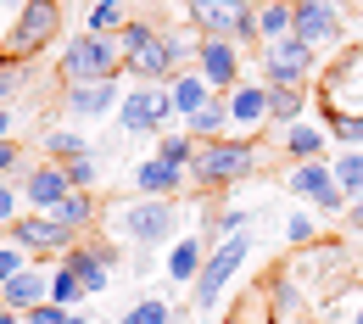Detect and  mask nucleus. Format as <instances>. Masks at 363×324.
Listing matches in <instances>:
<instances>
[{"mask_svg":"<svg viewBox=\"0 0 363 324\" xmlns=\"http://www.w3.org/2000/svg\"><path fill=\"white\" fill-rule=\"evenodd\" d=\"M101 224L129 240V246H162V240H179V201L174 196H123V201H106L101 207Z\"/></svg>","mask_w":363,"mask_h":324,"instance_id":"obj_1","label":"nucleus"},{"mask_svg":"<svg viewBox=\"0 0 363 324\" xmlns=\"http://www.w3.org/2000/svg\"><path fill=\"white\" fill-rule=\"evenodd\" d=\"M56 73L62 84H106L123 73V50H118V34H73L62 56H56Z\"/></svg>","mask_w":363,"mask_h":324,"instance_id":"obj_2","label":"nucleus"},{"mask_svg":"<svg viewBox=\"0 0 363 324\" xmlns=\"http://www.w3.org/2000/svg\"><path fill=\"white\" fill-rule=\"evenodd\" d=\"M257 168V140H207L201 151H196V162H190V185H201V190H224L235 185V179H246Z\"/></svg>","mask_w":363,"mask_h":324,"instance_id":"obj_3","label":"nucleus"},{"mask_svg":"<svg viewBox=\"0 0 363 324\" xmlns=\"http://www.w3.org/2000/svg\"><path fill=\"white\" fill-rule=\"evenodd\" d=\"M184 17L196 28V40H235V45L257 40V6L252 0H184Z\"/></svg>","mask_w":363,"mask_h":324,"instance_id":"obj_4","label":"nucleus"},{"mask_svg":"<svg viewBox=\"0 0 363 324\" xmlns=\"http://www.w3.org/2000/svg\"><path fill=\"white\" fill-rule=\"evenodd\" d=\"M318 106H324V123L335 118H363V50H347L324 67L318 79Z\"/></svg>","mask_w":363,"mask_h":324,"instance_id":"obj_5","label":"nucleus"},{"mask_svg":"<svg viewBox=\"0 0 363 324\" xmlns=\"http://www.w3.org/2000/svg\"><path fill=\"white\" fill-rule=\"evenodd\" d=\"M62 34V0H23V11L11 17V28H6V56L11 62H28V56H40Z\"/></svg>","mask_w":363,"mask_h":324,"instance_id":"obj_6","label":"nucleus"},{"mask_svg":"<svg viewBox=\"0 0 363 324\" xmlns=\"http://www.w3.org/2000/svg\"><path fill=\"white\" fill-rule=\"evenodd\" d=\"M246 252H252V235H224L213 252H207V263H201V274H196V285H190V302L196 308H213L218 296L229 291V279H235V269L246 263Z\"/></svg>","mask_w":363,"mask_h":324,"instance_id":"obj_7","label":"nucleus"},{"mask_svg":"<svg viewBox=\"0 0 363 324\" xmlns=\"http://www.w3.org/2000/svg\"><path fill=\"white\" fill-rule=\"evenodd\" d=\"M118 123L129 135H162L174 123V95H168V84H135V90H123Z\"/></svg>","mask_w":363,"mask_h":324,"instance_id":"obj_8","label":"nucleus"},{"mask_svg":"<svg viewBox=\"0 0 363 324\" xmlns=\"http://www.w3.org/2000/svg\"><path fill=\"white\" fill-rule=\"evenodd\" d=\"M285 190L291 196H302L308 207H318V213H330V218H341L347 213V190L335 185V168L318 157V162H291V174H285Z\"/></svg>","mask_w":363,"mask_h":324,"instance_id":"obj_9","label":"nucleus"},{"mask_svg":"<svg viewBox=\"0 0 363 324\" xmlns=\"http://www.w3.org/2000/svg\"><path fill=\"white\" fill-rule=\"evenodd\" d=\"M313 67H318V50L302 45L296 34L263 45V79H269V84H296V90H302V84L313 79Z\"/></svg>","mask_w":363,"mask_h":324,"instance_id":"obj_10","label":"nucleus"},{"mask_svg":"<svg viewBox=\"0 0 363 324\" xmlns=\"http://www.w3.org/2000/svg\"><path fill=\"white\" fill-rule=\"evenodd\" d=\"M291 34L313 50H335L341 45V11H335V0H291Z\"/></svg>","mask_w":363,"mask_h":324,"instance_id":"obj_11","label":"nucleus"},{"mask_svg":"<svg viewBox=\"0 0 363 324\" xmlns=\"http://www.w3.org/2000/svg\"><path fill=\"white\" fill-rule=\"evenodd\" d=\"M6 240H11V246H23L28 257H62L79 235H67L56 218H50V213H23V218L6 230Z\"/></svg>","mask_w":363,"mask_h":324,"instance_id":"obj_12","label":"nucleus"},{"mask_svg":"<svg viewBox=\"0 0 363 324\" xmlns=\"http://www.w3.org/2000/svg\"><path fill=\"white\" fill-rule=\"evenodd\" d=\"M218 95H229L240 84V45L235 40H196V62H190Z\"/></svg>","mask_w":363,"mask_h":324,"instance_id":"obj_13","label":"nucleus"},{"mask_svg":"<svg viewBox=\"0 0 363 324\" xmlns=\"http://www.w3.org/2000/svg\"><path fill=\"white\" fill-rule=\"evenodd\" d=\"M23 185V201H28V213H56L73 185H67V174H62V162H28V174L17 179Z\"/></svg>","mask_w":363,"mask_h":324,"instance_id":"obj_14","label":"nucleus"},{"mask_svg":"<svg viewBox=\"0 0 363 324\" xmlns=\"http://www.w3.org/2000/svg\"><path fill=\"white\" fill-rule=\"evenodd\" d=\"M269 123V84H235L229 90V135L235 140H252L257 129Z\"/></svg>","mask_w":363,"mask_h":324,"instance_id":"obj_15","label":"nucleus"},{"mask_svg":"<svg viewBox=\"0 0 363 324\" xmlns=\"http://www.w3.org/2000/svg\"><path fill=\"white\" fill-rule=\"evenodd\" d=\"M118 101H123V84H118V79H106V84H67V90H62V106H67L73 118H84V123L112 118Z\"/></svg>","mask_w":363,"mask_h":324,"instance_id":"obj_16","label":"nucleus"},{"mask_svg":"<svg viewBox=\"0 0 363 324\" xmlns=\"http://www.w3.org/2000/svg\"><path fill=\"white\" fill-rule=\"evenodd\" d=\"M40 302H50V274H45V269H34V263H28L17 279L0 285V308H11V313H34Z\"/></svg>","mask_w":363,"mask_h":324,"instance_id":"obj_17","label":"nucleus"},{"mask_svg":"<svg viewBox=\"0 0 363 324\" xmlns=\"http://www.w3.org/2000/svg\"><path fill=\"white\" fill-rule=\"evenodd\" d=\"M62 269H73V274L84 279V296H101V291L112 285V263H106V257H95L90 240H73V246L62 252Z\"/></svg>","mask_w":363,"mask_h":324,"instance_id":"obj_18","label":"nucleus"},{"mask_svg":"<svg viewBox=\"0 0 363 324\" xmlns=\"http://www.w3.org/2000/svg\"><path fill=\"white\" fill-rule=\"evenodd\" d=\"M279 151L291 157V162H318L324 151H330V129H318V123H285L279 129Z\"/></svg>","mask_w":363,"mask_h":324,"instance_id":"obj_19","label":"nucleus"},{"mask_svg":"<svg viewBox=\"0 0 363 324\" xmlns=\"http://www.w3.org/2000/svg\"><path fill=\"white\" fill-rule=\"evenodd\" d=\"M184 185H190V174L174 168V162H162V157H145V162L135 168V190L140 196H179Z\"/></svg>","mask_w":363,"mask_h":324,"instance_id":"obj_20","label":"nucleus"},{"mask_svg":"<svg viewBox=\"0 0 363 324\" xmlns=\"http://www.w3.org/2000/svg\"><path fill=\"white\" fill-rule=\"evenodd\" d=\"M207 252H213V246H207L201 235H179V240H174V252H168V279L190 291L196 274H201V263H207Z\"/></svg>","mask_w":363,"mask_h":324,"instance_id":"obj_21","label":"nucleus"},{"mask_svg":"<svg viewBox=\"0 0 363 324\" xmlns=\"http://www.w3.org/2000/svg\"><path fill=\"white\" fill-rule=\"evenodd\" d=\"M184 135L196 140V145L224 140V135H229V95H213L201 112H190V118H184Z\"/></svg>","mask_w":363,"mask_h":324,"instance_id":"obj_22","label":"nucleus"},{"mask_svg":"<svg viewBox=\"0 0 363 324\" xmlns=\"http://www.w3.org/2000/svg\"><path fill=\"white\" fill-rule=\"evenodd\" d=\"M168 95H174V118H190V112H201V106H207V101H213V84H207V79H201V73H196V67H184L179 79H174V84H168Z\"/></svg>","mask_w":363,"mask_h":324,"instance_id":"obj_23","label":"nucleus"},{"mask_svg":"<svg viewBox=\"0 0 363 324\" xmlns=\"http://www.w3.org/2000/svg\"><path fill=\"white\" fill-rule=\"evenodd\" d=\"M50 218H56V224H62L67 235H90L95 224H101V207H95V190H73V196H67V201H62V207H56Z\"/></svg>","mask_w":363,"mask_h":324,"instance_id":"obj_24","label":"nucleus"},{"mask_svg":"<svg viewBox=\"0 0 363 324\" xmlns=\"http://www.w3.org/2000/svg\"><path fill=\"white\" fill-rule=\"evenodd\" d=\"M302 112H308V95L296 90V84H269V123H302Z\"/></svg>","mask_w":363,"mask_h":324,"instance_id":"obj_25","label":"nucleus"},{"mask_svg":"<svg viewBox=\"0 0 363 324\" xmlns=\"http://www.w3.org/2000/svg\"><path fill=\"white\" fill-rule=\"evenodd\" d=\"M79 157H95V145L73 129H50L45 135V162H79Z\"/></svg>","mask_w":363,"mask_h":324,"instance_id":"obj_26","label":"nucleus"},{"mask_svg":"<svg viewBox=\"0 0 363 324\" xmlns=\"http://www.w3.org/2000/svg\"><path fill=\"white\" fill-rule=\"evenodd\" d=\"M291 34V0H263L257 6V40L274 45V40H285Z\"/></svg>","mask_w":363,"mask_h":324,"instance_id":"obj_27","label":"nucleus"},{"mask_svg":"<svg viewBox=\"0 0 363 324\" xmlns=\"http://www.w3.org/2000/svg\"><path fill=\"white\" fill-rule=\"evenodd\" d=\"M123 23H129L123 0H95L84 11V34H123Z\"/></svg>","mask_w":363,"mask_h":324,"instance_id":"obj_28","label":"nucleus"},{"mask_svg":"<svg viewBox=\"0 0 363 324\" xmlns=\"http://www.w3.org/2000/svg\"><path fill=\"white\" fill-rule=\"evenodd\" d=\"M50 302H56V308H79V302H84V279L56 263V269H50Z\"/></svg>","mask_w":363,"mask_h":324,"instance_id":"obj_29","label":"nucleus"},{"mask_svg":"<svg viewBox=\"0 0 363 324\" xmlns=\"http://www.w3.org/2000/svg\"><path fill=\"white\" fill-rule=\"evenodd\" d=\"M196 151H201V145H196L190 135H157V157H162V162H174V168H184V174H190Z\"/></svg>","mask_w":363,"mask_h":324,"instance_id":"obj_30","label":"nucleus"},{"mask_svg":"<svg viewBox=\"0 0 363 324\" xmlns=\"http://www.w3.org/2000/svg\"><path fill=\"white\" fill-rule=\"evenodd\" d=\"M330 168H335V185L347 196H363V151H341Z\"/></svg>","mask_w":363,"mask_h":324,"instance_id":"obj_31","label":"nucleus"},{"mask_svg":"<svg viewBox=\"0 0 363 324\" xmlns=\"http://www.w3.org/2000/svg\"><path fill=\"white\" fill-rule=\"evenodd\" d=\"M118 324H174V308H168L162 296H140V302H135V308H129Z\"/></svg>","mask_w":363,"mask_h":324,"instance_id":"obj_32","label":"nucleus"},{"mask_svg":"<svg viewBox=\"0 0 363 324\" xmlns=\"http://www.w3.org/2000/svg\"><path fill=\"white\" fill-rule=\"evenodd\" d=\"M23 324H90L79 308H56V302H40L34 313H23Z\"/></svg>","mask_w":363,"mask_h":324,"instance_id":"obj_33","label":"nucleus"},{"mask_svg":"<svg viewBox=\"0 0 363 324\" xmlns=\"http://www.w3.org/2000/svg\"><path fill=\"white\" fill-rule=\"evenodd\" d=\"M151 40H157V23H135V17H129V23H123V34H118V50H123V56H135V50L151 45Z\"/></svg>","mask_w":363,"mask_h":324,"instance_id":"obj_34","label":"nucleus"},{"mask_svg":"<svg viewBox=\"0 0 363 324\" xmlns=\"http://www.w3.org/2000/svg\"><path fill=\"white\" fill-rule=\"evenodd\" d=\"M67 185L73 190H95V174H101V157H79V162H62Z\"/></svg>","mask_w":363,"mask_h":324,"instance_id":"obj_35","label":"nucleus"},{"mask_svg":"<svg viewBox=\"0 0 363 324\" xmlns=\"http://www.w3.org/2000/svg\"><path fill=\"white\" fill-rule=\"evenodd\" d=\"M335 145H347V151H363V118H335V123H324Z\"/></svg>","mask_w":363,"mask_h":324,"instance_id":"obj_36","label":"nucleus"},{"mask_svg":"<svg viewBox=\"0 0 363 324\" xmlns=\"http://www.w3.org/2000/svg\"><path fill=\"white\" fill-rule=\"evenodd\" d=\"M23 207H28V201H23V185L6 179V185H0V230H11V224L23 218Z\"/></svg>","mask_w":363,"mask_h":324,"instance_id":"obj_37","label":"nucleus"},{"mask_svg":"<svg viewBox=\"0 0 363 324\" xmlns=\"http://www.w3.org/2000/svg\"><path fill=\"white\" fill-rule=\"evenodd\" d=\"M28 79V62H11V56H0V106L17 95V84Z\"/></svg>","mask_w":363,"mask_h":324,"instance_id":"obj_38","label":"nucleus"},{"mask_svg":"<svg viewBox=\"0 0 363 324\" xmlns=\"http://www.w3.org/2000/svg\"><path fill=\"white\" fill-rule=\"evenodd\" d=\"M28 162H23V145L17 140H0V179H23Z\"/></svg>","mask_w":363,"mask_h":324,"instance_id":"obj_39","label":"nucleus"},{"mask_svg":"<svg viewBox=\"0 0 363 324\" xmlns=\"http://www.w3.org/2000/svg\"><path fill=\"white\" fill-rule=\"evenodd\" d=\"M23 269H28V252H23V246H11V240H0V285H6V279H17Z\"/></svg>","mask_w":363,"mask_h":324,"instance_id":"obj_40","label":"nucleus"},{"mask_svg":"<svg viewBox=\"0 0 363 324\" xmlns=\"http://www.w3.org/2000/svg\"><path fill=\"white\" fill-rule=\"evenodd\" d=\"M285 240H291L296 252L313 246V218H308V213H291V218H285Z\"/></svg>","mask_w":363,"mask_h":324,"instance_id":"obj_41","label":"nucleus"},{"mask_svg":"<svg viewBox=\"0 0 363 324\" xmlns=\"http://www.w3.org/2000/svg\"><path fill=\"white\" fill-rule=\"evenodd\" d=\"M274 308H296V285H291V274H274Z\"/></svg>","mask_w":363,"mask_h":324,"instance_id":"obj_42","label":"nucleus"},{"mask_svg":"<svg viewBox=\"0 0 363 324\" xmlns=\"http://www.w3.org/2000/svg\"><path fill=\"white\" fill-rule=\"evenodd\" d=\"M246 224H252V213H240V207H235V213H224V218H218V240H224V235H240Z\"/></svg>","mask_w":363,"mask_h":324,"instance_id":"obj_43","label":"nucleus"},{"mask_svg":"<svg viewBox=\"0 0 363 324\" xmlns=\"http://www.w3.org/2000/svg\"><path fill=\"white\" fill-rule=\"evenodd\" d=\"M341 218H347V230H352V235H363V196L347 201V213H341Z\"/></svg>","mask_w":363,"mask_h":324,"instance_id":"obj_44","label":"nucleus"},{"mask_svg":"<svg viewBox=\"0 0 363 324\" xmlns=\"http://www.w3.org/2000/svg\"><path fill=\"white\" fill-rule=\"evenodd\" d=\"M0 140H11V106H0Z\"/></svg>","mask_w":363,"mask_h":324,"instance_id":"obj_45","label":"nucleus"},{"mask_svg":"<svg viewBox=\"0 0 363 324\" xmlns=\"http://www.w3.org/2000/svg\"><path fill=\"white\" fill-rule=\"evenodd\" d=\"M0 324H23V313H11V308H0Z\"/></svg>","mask_w":363,"mask_h":324,"instance_id":"obj_46","label":"nucleus"},{"mask_svg":"<svg viewBox=\"0 0 363 324\" xmlns=\"http://www.w3.org/2000/svg\"><path fill=\"white\" fill-rule=\"evenodd\" d=\"M352 324H363V308H358V313H352Z\"/></svg>","mask_w":363,"mask_h":324,"instance_id":"obj_47","label":"nucleus"}]
</instances>
